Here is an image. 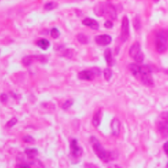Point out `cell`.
<instances>
[{"label": "cell", "instance_id": "cell-1", "mask_svg": "<svg viewBox=\"0 0 168 168\" xmlns=\"http://www.w3.org/2000/svg\"><path fill=\"white\" fill-rule=\"evenodd\" d=\"M155 46L159 53H164L168 49V30L161 29L155 37Z\"/></svg>", "mask_w": 168, "mask_h": 168}, {"label": "cell", "instance_id": "cell-2", "mask_svg": "<svg viewBox=\"0 0 168 168\" xmlns=\"http://www.w3.org/2000/svg\"><path fill=\"white\" fill-rule=\"evenodd\" d=\"M157 129L162 137L168 136V112H164L159 115L157 120Z\"/></svg>", "mask_w": 168, "mask_h": 168}, {"label": "cell", "instance_id": "cell-3", "mask_svg": "<svg viewBox=\"0 0 168 168\" xmlns=\"http://www.w3.org/2000/svg\"><path fill=\"white\" fill-rule=\"evenodd\" d=\"M91 143L93 144V149H94V152L95 153L96 156L101 160H103V161H105L107 157H108V152H107L106 150L104 149L101 144L95 139V141H91Z\"/></svg>", "mask_w": 168, "mask_h": 168}, {"label": "cell", "instance_id": "cell-4", "mask_svg": "<svg viewBox=\"0 0 168 168\" xmlns=\"http://www.w3.org/2000/svg\"><path fill=\"white\" fill-rule=\"evenodd\" d=\"M70 150H71V156L73 160H78L82 155V148L79 146L76 139H72L70 143Z\"/></svg>", "mask_w": 168, "mask_h": 168}, {"label": "cell", "instance_id": "cell-5", "mask_svg": "<svg viewBox=\"0 0 168 168\" xmlns=\"http://www.w3.org/2000/svg\"><path fill=\"white\" fill-rule=\"evenodd\" d=\"M130 35V24L129 19L126 16H125L122 18V31H121L120 39L122 42L126 41Z\"/></svg>", "mask_w": 168, "mask_h": 168}, {"label": "cell", "instance_id": "cell-6", "mask_svg": "<svg viewBox=\"0 0 168 168\" xmlns=\"http://www.w3.org/2000/svg\"><path fill=\"white\" fill-rule=\"evenodd\" d=\"M139 78L140 79L141 82L144 85L149 86V87H153L154 85L153 83V79L152 77V72H147V73H142L139 75Z\"/></svg>", "mask_w": 168, "mask_h": 168}, {"label": "cell", "instance_id": "cell-7", "mask_svg": "<svg viewBox=\"0 0 168 168\" xmlns=\"http://www.w3.org/2000/svg\"><path fill=\"white\" fill-rule=\"evenodd\" d=\"M104 10H105V14L109 18H111L112 20H115L117 18V11L113 5L109 2L104 3Z\"/></svg>", "mask_w": 168, "mask_h": 168}, {"label": "cell", "instance_id": "cell-8", "mask_svg": "<svg viewBox=\"0 0 168 168\" xmlns=\"http://www.w3.org/2000/svg\"><path fill=\"white\" fill-rule=\"evenodd\" d=\"M96 76L95 73L92 69L82 71L78 74V78L81 80H85V81H93Z\"/></svg>", "mask_w": 168, "mask_h": 168}, {"label": "cell", "instance_id": "cell-9", "mask_svg": "<svg viewBox=\"0 0 168 168\" xmlns=\"http://www.w3.org/2000/svg\"><path fill=\"white\" fill-rule=\"evenodd\" d=\"M95 42L99 45H102V46L108 45L112 42V37L109 35H97L95 37Z\"/></svg>", "mask_w": 168, "mask_h": 168}, {"label": "cell", "instance_id": "cell-10", "mask_svg": "<svg viewBox=\"0 0 168 168\" xmlns=\"http://www.w3.org/2000/svg\"><path fill=\"white\" fill-rule=\"evenodd\" d=\"M111 128H112V132L113 135L115 136H118L120 134V130H121V123L120 121L115 118L112 121L111 123Z\"/></svg>", "mask_w": 168, "mask_h": 168}, {"label": "cell", "instance_id": "cell-11", "mask_svg": "<svg viewBox=\"0 0 168 168\" xmlns=\"http://www.w3.org/2000/svg\"><path fill=\"white\" fill-rule=\"evenodd\" d=\"M83 24L85 25H87V26H89V27H90L91 29H93V30H99V23L97 22L95 20H94V19H91V18H85L83 20Z\"/></svg>", "mask_w": 168, "mask_h": 168}, {"label": "cell", "instance_id": "cell-12", "mask_svg": "<svg viewBox=\"0 0 168 168\" xmlns=\"http://www.w3.org/2000/svg\"><path fill=\"white\" fill-rule=\"evenodd\" d=\"M141 53V49H140V45L139 43H135V44H133L129 50V54L131 58H135L136 56L138 55L139 53Z\"/></svg>", "mask_w": 168, "mask_h": 168}, {"label": "cell", "instance_id": "cell-13", "mask_svg": "<svg viewBox=\"0 0 168 168\" xmlns=\"http://www.w3.org/2000/svg\"><path fill=\"white\" fill-rule=\"evenodd\" d=\"M94 12L98 16H104L105 14V10H104V3L100 2L99 4H97L95 7Z\"/></svg>", "mask_w": 168, "mask_h": 168}, {"label": "cell", "instance_id": "cell-14", "mask_svg": "<svg viewBox=\"0 0 168 168\" xmlns=\"http://www.w3.org/2000/svg\"><path fill=\"white\" fill-rule=\"evenodd\" d=\"M104 57L106 59L107 64L108 66H113V55H112V51L110 48H107L105 52H104Z\"/></svg>", "mask_w": 168, "mask_h": 168}, {"label": "cell", "instance_id": "cell-15", "mask_svg": "<svg viewBox=\"0 0 168 168\" xmlns=\"http://www.w3.org/2000/svg\"><path fill=\"white\" fill-rule=\"evenodd\" d=\"M100 121H101V110L99 109L97 113L93 117L92 123L95 127H98L100 125Z\"/></svg>", "mask_w": 168, "mask_h": 168}, {"label": "cell", "instance_id": "cell-16", "mask_svg": "<svg viewBox=\"0 0 168 168\" xmlns=\"http://www.w3.org/2000/svg\"><path fill=\"white\" fill-rule=\"evenodd\" d=\"M129 69L134 76L139 77L140 74V67H139L138 65L136 64H130L129 66Z\"/></svg>", "mask_w": 168, "mask_h": 168}, {"label": "cell", "instance_id": "cell-17", "mask_svg": "<svg viewBox=\"0 0 168 168\" xmlns=\"http://www.w3.org/2000/svg\"><path fill=\"white\" fill-rule=\"evenodd\" d=\"M37 45L41 48V49L46 50V49L48 48L49 45H50V43H49V41H48V39H42L37 42Z\"/></svg>", "mask_w": 168, "mask_h": 168}, {"label": "cell", "instance_id": "cell-18", "mask_svg": "<svg viewBox=\"0 0 168 168\" xmlns=\"http://www.w3.org/2000/svg\"><path fill=\"white\" fill-rule=\"evenodd\" d=\"M25 153L28 159L34 158L38 154V151L35 148H26L25 150Z\"/></svg>", "mask_w": 168, "mask_h": 168}, {"label": "cell", "instance_id": "cell-19", "mask_svg": "<svg viewBox=\"0 0 168 168\" xmlns=\"http://www.w3.org/2000/svg\"><path fill=\"white\" fill-rule=\"evenodd\" d=\"M28 163L30 164V166H35V167H44V165L41 163V161H39V160H38V159H36L35 157H34V158H30V159H28Z\"/></svg>", "mask_w": 168, "mask_h": 168}, {"label": "cell", "instance_id": "cell-20", "mask_svg": "<svg viewBox=\"0 0 168 168\" xmlns=\"http://www.w3.org/2000/svg\"><path fill=\"white\" fill-rule=\"evenodd\" d=\"M35 60H36V58H35V55L34 56H25V57H24L23 58H22V63H23L24 66H26V67H28V66H30L31 63H32Z\"/></svg>", "mask_w": 168, "mask_h": 168}, {"label": "cell", "instance_id": "cell-21", "mask_svg": "<svg viewBox=\"0 0 168 168\" xmlns=\"http://www.w3.org/2000/svg\"><path fill=\"white\" fill-rule=\"evenodd\" d=\"M58 7V3L54 2H47L46 4L44 5V9L47 11H51V10L54 9L56 7Z\"/></svg>", "mask_w": 168, "mask_h": 168}, {"label": "cell", "instance_id": "cell-22", "mask_svg": "<svg viewBox=\"0 0 168 168\" xmlns=\"http://www.w3.org/2000/svg\"><path fill=\"white\" fill-rule=\"evenodd\" d=\"M77 39H78V41L82 44H88V38L85 36V35L83 34H79L77 35Z\"/></svg>", "mask_w": 168, "mask_h": 168}, {"label": "cell", "instance_id": "cell-23", "mask_svg": "<svg viewBox=\"0 0 168 168\" xmlns=\"http://www.w3.org/2000/svg\"><path fill=\"white\" fill-rule=\"evenodd\" d=\"M104 78L107 81H110V79L112 78V76H113V72L111 71V69L109 68H106V69L104 70Z\"/></svg>", "mask_w": 168, "mask_h": 168}, {"label": "cell", "instance_id": "cell-24", "mask_svg": "<svg viewBox=\"0 0 168 168\" xmlns=\"http://www.w3.org/2000/svg\"><path fill=\"white\" fill-rule=\"evenodd\" d=\"M51 36L53 37V39H58V37L60 36V32H59V30L57 29V28H53L50 31Z\"/></svg>", "mask_w": 168, "mask_h": 168}, {"label": "cell", "instance_id": "cell-25", "mask_svg": "<svg viewBox=\"0 0 168 168\" xmlns=\"http://www.w3.org/2000/svg\"><path fill=\"white\" fill-rule=\"evenodd\" d=\"M141 24H140V19L139 17V16H136L135 21H134V27L135 28V30H139L140 29Z\"/></svg>", "mask_w": 168, "mask_h": 168}, {"label": "cell", "instance_id": "cell-26", "mask_svg": "<svg viewBox=\"0 0 168 168\" xmlns=\"http://www.w3.org/2000/svg\"><path fill=\"white\" fill-rule=\"evenodd\" d=\"M73 104H74L73 99H68V100H67V101L65 102L64 104H63V105H62V108H63L64 110H66V109H68V108L72 106Z\"/></svg>", "mask_w": 168, "mask_h": 168}, {"label": "cell", "instance_id": "cell-27", "mask_svg": "<svg viewBox=\"0 0 168 168\" xmlns=\"http://www.w3.org/2000/svg\"><path fill=\"white\" fill-rule=\"evenodd\" d=\"M22 140H23L24 143H27V144H32L35 142L34 138H32V137L30 135L24 136L23 138H22Z\"/></svg>", "mask_w": 168, "mask_h": 168}, {"label": "cell", "instance_id": "cell-28", "mask_svg": "<svg viewBox=\"0 0 168 168\" xmlns=\"http://www.w3.org/2000/svg\"><path fill=\"white\" fill-rule=\"evenodd\" d=\"M16 122H17V119L15 117L12 118L11 120H9L8 122H7V123L6 124V127H7V128H11V127H12L13 126H15V125L16 124Z\"/></svg>", "mask_w": 168, "mask_h": 168}, {"label": "cell", "instance_id": "cell-29", "mask_svg": "<svg viewBox=\"0 0 168 168\" xmlns=\"http://www.w3.org/2000/svg\"><path fill=\"white\" fill-rule=\"evenodd\" d=\"M63 56L69 58H72V57H73V51H72V49H70V48H67V49H66L64 53H63Z\"/></svg>", "mask_w": 168, "mask_h": 168}, {"label": "cell", "instance_id": "cell-30", "mask_svg": "<svg viewBox=\"0 0 168 168\" xmlns=\"http://www.w3.org/2000/svg\"><path fill=\"white\" fill-rule=\"evenodd\" d=\"M35 58H36L37 61H39L41 62H46L48 61L47 58L44 55H35Z\"/></svg>", "mask_w": 168, "mask_h": 168}, {"label": "cell", "instance_id": "cell-31", "mask_svg": "<svg viewBox=\"0 0 168 168\" xmlns=\"http://www.w3.org/2000/svg\"><path fill=\"white\" fill-rule=\"evenodd\" d=\"M104 26H105L107 29H110V28H112L113 26V24L111 21H107L106 22L104 23Z\"/></svg>", "mask_w": 168, "mask_h": 168}, {"label": "cell", "instance_id": "cell-32", "mask_svg": "<svg viewBox=\"0 0 168 168\" xmlns=\"http://www.w3.org/2000/svg\"><path fill=\"white\" fill-rule=\"evenodd\" d=\"M7 101V95L5 94H2L1 95V102L2 103H6Z\"/></svg>", "mask_w": 168, "mask_h": 168}, {"label": "cell", "instance_id": "cell-33", "mask_svg": "<svg viewBox=\"0 0 168 168\" xmlns=\"http://www.w3.org/2000/svg\"><path fill=\"white\" fill-rule=\"evenodd\" d=\"M163 149L164 152L166 153V154L168 156V141L166 143H165V144L163 145Z\"/></svg>", "mask_w": 168, "mask_h": 168}, {"label": "cell", "instance_id": "cell-34", "mask_svg": "<svg viewBox=\"0 0 168 168\" xmlns=\"http://www.w3.org/2000/svg\"><path fill=\"white\" fill-rule=\"evenodd\" d=\"M85 166H92V167H97V166L94 165V164H85Z\"/></svg>", "mask_w": 168, "mask_h": 168}, {"label": "cell", "instance_id": "cell-35", "mask_svg": "<svg viewBox=\"0 0 168 168\" xmlns=\"http://www.w3.org/2000/svg\"><path fill=\"white\" fill-rule=\"evenodd\" d=\"M154 1H155V2H158L159 0H154Z\"/></svg>", "mask_w": 168, "mask_h": 168}, {"label": "cell", "instance_id": "cell-36", "mask_svg": "<svg viewBox=\"0 0 168 168\" xmlns=\"http://www.w3.org/2000/svg\"><path fill=\"white\" fill-rule=\"evenodd\" d=\"M166 167H168V162H167V164H166Z\"/></svg>", "mask_w": 168, "mask_h": 168}, {"label": "cell", "instance_id": "cell-37", "mask_svg": "<svg viewBox=\"0 0 168 168\" xmlns=\"http://www.w3.org/2000/svg\"><path fill=\"white\" fill-rule=\"evenodd\" d=\"M108 1H109V0H108Z\"/></svg>", "mask_w": 168, "mask_h": 168}]
</instances>
